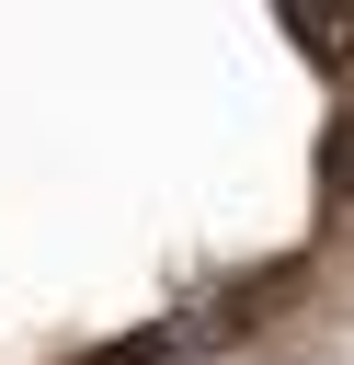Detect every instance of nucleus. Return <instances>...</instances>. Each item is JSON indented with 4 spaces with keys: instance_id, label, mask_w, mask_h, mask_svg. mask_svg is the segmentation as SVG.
I'll list each match as a JSON object with an SVG mask.
<instances>
[{
    "instance_id": "obj_1",
    "label": "nucleus",
    "mask_w": 354,
    "mask_h": 365,
    "mask_svg": "<svg viewBox=\"0 0 354 365\" xmlns=\"http://www.w3.org/2000/svg\"><path fill=\"white\" fill-rule=\"evenodd\" d=\"M297 46H320V57H354V11H331V23L308 11V23H297Z\"/></svg>"
}]
</instances>
